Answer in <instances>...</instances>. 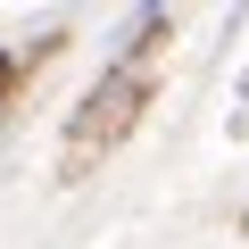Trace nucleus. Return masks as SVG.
I'll use <instances>...</instances> for the list:
<instances>
[{"label":"nucleus","mask_w":249,"mask_h":249,"mask_svg":"<svg viewBox=\"0 0 249 249\" xmlns=\"http://www.w3.org/2000/svg\"><path fill=\"white\" fill-rule=\"evenodd\" d=\"M158 42H166V9H142V17H133V42H124V50H133V58H150ZM133 58H124V67H133Z\"/></svg>","instance_id":"nucleus-2"},{"label":"nucleus","mask_w":249,"mask_h":249,"mask_svg":"<svg viewBox=\"0 0 249 249\" xmlns=\"http://www.w3.org/2000/svg\"><path fill=\"white\" fill-rule=\"evenodd\" d=\"M142 108H150V75H142V67H108V75L83 91V108L67 116V175H83L91 150H116V142L142 124Z\"/></svg>","instance_id":"nucleus-1"},{"label":"nucleus","mask_w":249,"mask_h":249,"mask_svg":"<svg viewBox=\"0 0 249 249\" xmlns=\"http://www.w3.org/2000/svg\"><path fill=\"white\" fill-rule=\"evenodd\" d=\"M9 83H17V58H9V50H0V100H9Z\"/></svg>","instance_id":"nucleus-3"}]
</instances>
